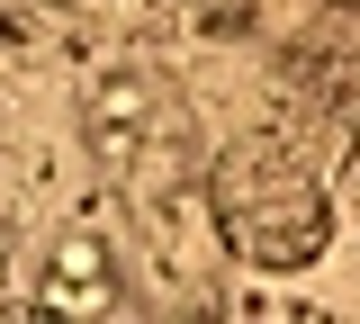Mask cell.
Here are the masks:
<instances>
[{
  "instance_id": "cell-1",
  "label": "cell",
  "mask_w": 360,
  "mask_h": 324,
  "mask_svg": "<svg viewBox=\"0 0 360 324\" xmlns=\"http://www.w3.org/2000/svg\"><path fill=\"white\" fill-rule=\"evenodd\" d=\"M207 207L234 261L252 271H307L315 252L333 243V198L324 171L288 136H243L207 162Z\"/></svg>"
},
{
  "instance_id": "cell-2",
  "label": "cell",
  "mask_w": 360,
  "mask_h": 324,
  "mask_svg": "<svg viewBox=\"0 0 360 324\" xmlns=\"http://www.w3.org/2000/svg\"><path fill=\"white\" fill-rule=\"evenodd\" d=\"M0 279H9V226H0Z\"/></svg>"
}]
</instances>
